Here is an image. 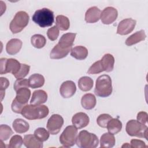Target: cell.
<instances>
[{"label":"cell","mask_w":148,"mask_h":148,"mask_svg":"<svg viewBox=\"0 0 148 148\" xmlns=\"http://www.w3.org/2000/svg\"><path fill=\"white\" fill-rule=\"evenodd\" d=\"M90 119L88 115L83 112H79L74 114L72 119L73 125L77 129L86 127L89 123Z\"/></svg>","instance_id":"cell-13"},{"label":"cell","mask_w":148,"mask_h":148,"mask_svg":"<svg viewBox=\"0 0 148 148\" xmlns=\"http://www.w3.org/2000/svg\"><path fill=\"white\" fill-rule=\"evenodd\" d=\"M23 138L18 135H15L13 136L8 145L9 148H20L23 144Z\"/></svg>","instance_id":"cell-34"},{"label":"cell","mask_w":148,"mask_h":148,"mask_svg":"<svg viewBox=\"0 0 148 148\" xmlns=\"http://www.w3.org/2000/svg\"><path fill=\"white\" fill-rule=\"evenodd\" d=\"M32 21L42 28L51 26L54 21V13L48 8L37 10L32 17Z\"/></svg>","instance_id":"cell-3"},{"label":"cell","mask_w":148,"mask_h":148,"mask_svg":"<svg viewBox=\"0 0 148 148\" xmlns=\"http://www.w3.org/2000/svg\"><path fill=\"white\" fill-rule=\"evenodd\" d=\"M29 86L32 88H36L42 87L45 84V77L39 73H34L28 79Z\"/></svg>","instance_id":"cell-26"},{"label":"cell","mask_w":148,"mask_h":148,"mask_svg":"<svg viewBox=\"0 0 148 148\" xmlns=\"http://www.w3.org/2000/svg\"><path fill=\"white\" fill-rule=\"evenodd\" d=\"M47 35L50 40H56L59 35V29L56 25L49 28L47 32Z\"/></svg>","instance_id":"cell-38"},{"label":"cell","mask_w":148,"mask_h":148,"mask_svg":"<svg viewBox=\"0 0 148 148\" xmlns=\"http://www.w3.org/2000/svg\"><path fill=\"white\" fill-rule=\"evenodd\" d=\"M76 35V33L65 34L62 35L57 44L62 49H72Z\"/></svg>","instance_id":"cell-15"},{"label":"cell","mask_w":148,"mask_h":148,"mask_svg":"<svg viewBox=\"0 0 148 148\" xmlns=\"http://www.w3.org/2000/svg\"><path fill=\"white\" fill-rule=\"evenodd\" d=\"M1 75L11 73L13 75L16 74L20 69L21 64L14 58H1Z\"/></svg>","instance_id":"cell-8"},{"label":"cell","mask_w":148,"mask_h":148,"mask_svg":"<svg viewBox=\"0 0 148 148\" xmlns=\"http://www.w3.org/2000/svg\"><path fill=\"white\" fill-rule=\"evenodd\" d=\"M56 26L61 31H66L70 27L69 18L63 15H58L56 17Z\"/></svg>","instance_id":"cell-30"},{"label":"cell","mask_w":148,"mask_h":148,"mask_svg":"<svg viewBox=\"0 0 148 148\" xmlns=\"http://www.w3.org/2000/svg\"><path fill=\"white\" fill-rule=\"evenodd\" d=\"M29 20V17L27 12L24 11L17 12L9 25L11 32L14 34L20 32L28 25Z\"/></svg>","instance_id":"cell-6"},{"label":"cell","mask_w":148,"mask_h":148,"mask_svg":"<svg viewBox=\"0 0 148 148\" xmlns=\"http://www.w3.org/2000/svg\"><path fill=\"white\" fill-rule=\"evenodd\" d=\"M115 138L113 134L110 133H105L100 139V146L103 148H110L115 145Z\"/></svg>","instance_id":"cell-27"},{"label":"cell","mask_w":148,"mask_h":148,"mask_svg":"<svg viewBox=\"0 0 148 148\" xmlns=\"http://www.w3.org/2000/svg\"><path fill=\"white\" fill-rule=\"evenodd\" d=\"M93 80L88 76H83L78 81L79 88L83 91H90L93 87Z\"/></svg>","instance_id":"cell-29"},{"label":"cell","mask_w":148,"mask_h":148,"mask_svg":"<svg viewBox=\"0 0 148 148\" xmlns=\"http://www.w3.org/2000/svg\"><path fill=\"white\" fill-rule=\"evenodd\" d=\"M97 103L96 98L92 94L88 93L84 94L81 99V104L83 108L87 110L93 109Z\"/></svg>","instance_id":"cell-20"},{"label":"cell","mask_w":148,"mask_h":148,"mask_svg":"<svg viewBox=\"0 0 148 148\" xmlns=\"http://www.w3.org/2000/svg\"><path fill=\"white\" fill-rule=\"evenodd\" d=\"M23 42L20 39L14 38L9 40L6 46V50L8 54L14 55L18 53L22 47Z\"/></svg>","instance_id":"cell-16"},{"label":"cell","mask_w":148,"mask_h":148,"mask_svg":"<svg viewBox=\"0 0 148 148\" xmlns=\"http://www.w3.org/2000/svg\"><path fill=\"white\" fill-rule=\"evenodd\" d=\"M24 105H23L20 103H19L18 101H16V99L14 98L13 100V102L12 103V109L13 112L16 113H21L22 109L24 107Z\"/></svg>","instance_id":"cell-41"},{"label":"cell","mask_w":148,"mask_h":148,"mask_svg":"<svg viewBox=\"0 0 148 148\" xmlns=\"http://www.w3.org/2000/svg\"><path fill=\"white\" fill-rule=\"evenodd\" d=\"M71 56L76 60H83L87 58L88 56V50L84 46H77L72 48L71 50Z\"/></svg>","instance_id":"cell-23"},{"label":"cell","mask_w":148,"mask_h":148,"mask_svg":"<svg viewBox=\"0 0 148 148\" xmlns=\"http://www.w3.org/2000/svg\"><path fill=\"white\" fill-rule=\"evenodd\" d=\"M136 23V21L131 18L121 20L117 26V34L121 35H125L131 33L134 29Z\"/></svg>","instance_id":"cell-10"},{"label":"cell","mask_w":148,"mask_h":148,"mask_svg":"<svg viewBox=\"0 0 148 148\" xmlns=\"http://www.w3.org/2000/svg\"><path fill=\"white\" fill-rule=\"evenodd\" d=\"M113 88L112 84V79L108 75H102L99 76L95 83L94 89L95 94L99 97H107L112 93Z\"/></svg>","instance_id":"cell-2"},{"label":"cell","mask_w":148,"mask_h":148,"mask_svg":"<svg viewBox=\"0 0 148 148\" xmlns=\"http://www.w3.org/2000/svg\"><path fill=\"white\" fill-rule=\"evenodd\" d=\"M1 82V101L3 99L4 95L5 94V91L8 87L9 85V81L6 77H1L0 78Z\"/></svg>","instance_id":"cell-40"},{"label":"cell","mask_w":148,"mask_h":148,"mask_svg":"<svg viewBox=\"0 0 148 148\" xmlns=\"http://www.w3.org/2000/svg\"><path fill=\"white\" fill-rule=\"evenodd\" d=\"M34 135L41 142L47 140L50 136V133L44 128H38L34 131Z\"/></svg>","instance_id":"cell-33"},{"label":"cell","mask_w":148,"mask_h":148,"mask_svg":"<svg viewBox=\"0 0 148 148\" xmlns=\"http://www.w3.org/2000/svg\"><path fill=\"white\" fill-rule=\"evenodd\" d=\"M100 60L104 71L109 72L113 71L114 64V58L112 54H105Z\"/></svg>","instance_id":"cell-24"},{"label":"cell","mask_w":148,"mask_h":148,"mask_svg":"<svg viewBox=\"0 0 148 148\" xmlns=\"http://www.w3.org/2000/svg\"><path fill=\"white\" fill-rule=\"evenodd\" d=\"M146 38V35L144 30L142 29L136 32L130 36L125 40V45L128 46H132L141 41L145 40Z\"/></svg>","instance_id":"cell-19"},{"label":"cell","mask_w":148,"mask_h":148,"mask_svg":"<svg viewBox=\"0 0 148 148\" xmlns=\"http://www.w3.org/2000/svg\"><path fill=\"white\" fill-rule=\"evenodd\" d=\"M49 113V110L46 105H25L22 109L21 114L25 119L30 120L42 119L46 117Z\"/></svg>","instance_id":"cell-1"},{"label":"cell","mask_w":148,"mask_h":148,"mask_svg":"<svg viewBox=\"0 0 148 148\" xmlns=\"http://www.w3.org/2000/svg\"><path fill=\"white\" fill-rule=\"evenodd\" d=\"M101 11L97 6L90 8L85 13V21L87 23L97 22L101 17Z\"/></svg>","instance_id":"cell-14"},{"label":"cell","mask_w":148,"mask_h":148,"mask_svg":"<svg viewBox=\"0 0 148 148\" xmlns=\"http://www.w3.org/2000/svg\"><path fill=\"white\" fill-rule=\"evenodd\" d=\"M16 92V96L15 99L19 103L25 105L30 98L31 91L28 88L23 87L18 89Z\"/></svg>","instance_id":"cell-22"},{"label":"cell","mask_w":148,"mask_h":148,"mask_svg":"<svg viewBox=\"0 0 148 148\" xmlns=\"http://www.w3.org/2000/svg\"><path fill=\"white\" fill-rule=\"evenodd\" d=\"M31 43L34 47L41 49L45 46L46 43V39L42 35L35 34L31 36Z\"/></svg>","instance_id":"cell-31"},{"label":"cell","mask_w":148,"mask_h":148,"mask_svg":"<svg viewBox=\"0 0 148 148\" xmlns=\"http://www.w3.org/2000/svg\"><path fill=\"white\" fill-rule=\"evenodd\" d=\"M47 100V94L46 92L42 90H37L34 91L30 103L32 105H40L44 103Z\"/></svg>","instance_id":"cell-17"},{"label":"cell","mask_w":148,"mask_h":148,"mask_svg":"<svg viewBox=\"0 0 148 148\" xmlns=\"http://www.w3.org/2000/svg\"><path fill=\"white\" fill-rule=\"evenodd\" d=\"M23 143L27 148H42L43 146V142L40 141L34 134L25 135L23 139Z\"/></svg>","instance_id":"cell-18"},{"label":"cell","mask_w":148,"mask_h":148,"mask_svg":"<svg viewBox=\"0 0 148 148\" xmlns=\"http://www.w3.org/2000/svg\"><path fill=\"white\" fill-rule=\"evenodd\" d=\"M30 66L25 64H21V67L18 72L14 75L17 79H22L25 77L29 73Z\"/></svg>","instance_id":"cell-37"},{"label":"cell","mask_w":148,"mask_h":148,"mask_svg":"<svg viewBox=\"0 0 148 148\" xmlns=\"http://www.w3.org/2000/svg\"><path fill=\"white\" fill-rule=\"evenodd\" d=\"M29 86V82L28 79H17L13 85L14 90L17 91L18 89L23 88V87H27L28 88Z\"/></svg>","instance_id":"cell-39"},{"label":"cell","mask_w":148,"mask_h":148,"mask_svg":"<svg viewBox=\"0 0 148 148\" xmlns=\"http://www.w3.org/2000/svg\"><path fill=\"white\" fill-rule=\"evenodd\" d=\"M76 143L81 148H95L98 145L99 140L95 134L83 130L77 136Z\"/></svg>","instance_id":"cell-4"},{"label":"cell","mask_w":148,"mask_h":148,"mask_svg":"<svg viewBox=\"0 0 148 148\" xmlns=\"http://www.w3.org/2000/svg\"><path fill=\"white\" fill-rule=\"evenodd\" d=\"M125 130L127 133L131 136H136L147 139V130L146 125L142 124L135 120H131L127 123Z\"/></svg>","instance_id":"cell-5"},{"label":"cell","mask_w":148,"mask_h":148,"mask_svg":"<svg viewBox=\"0 0 148 148\" xmlns=\"http://www.w3.org/2000/svg\"><path fill=\"white\" fill-rule=\"evenodd\" d=\"M64 124V119L58 114H54L49 119L47 123V129L51 135L57 134Z\"/></svg>","instance_id":"cell-9"},{"label":"cell","mask_w":148,"mask_h":148,"mask_svg":"<svg viewBox=\"0 0 148 148\" xmlns=\"http://www.w3.org/2000/svg\"><path fill=\"white\" fill-rule=\"evenodd\" d=\"M13 131L11 128L6 124H1L0 126V139L1 140H8L12 135Z\"/></svg>","instance_id":"cell-32"},{"label":"cell","mask_w":148,"mask_h":148,"mask_svg":"<svg viewBox=\"0 0 148 148\" xmlns=\"http://www.w3.org/2000/svg\"><path fill=\"white\" fill-rule=\"evenodd\" d=\"M14 130L18 134L25 133L28 131L29 125L24 120L22 119H16L14 120L12 124Z\"/></svg>","instance_id":"cell-25"},{"label":"cell","mask_w":148,"mask_h":148,"mask_svg":"<svg viewBox=\"0 0 148 148\" xmlns=\"http://www.w3.org/2000/svg\"><path fill=\"white\" fill-rule=\"evenodd\" d=\"M131 147V145H128V143H126L125 144H124V145H123V146H122V147Z\"/></svg>","instance_id":"cell-44"},{"label":"cell","mask_w":148,"mask_h":148,"mask_svg":"<svg viewBox=\"0 0 148 148\" xmlns=\"http://www.w3.org/2000/svg\"><path fill=\"white\" fill-rule=\"evenodd\" d=\"M148 120L147 113L145 112H140L137 114V121L142 124H147Z\"/></svg>","instance_id":"cell-42"},{"label":"cell","mask_w":148,"mask_h":148,"mask_svg":"<svg viewBox=\"0 0 148 148\" xmlns=\"http://www.w3.org/2000/svg\"><path fill=\"white\" fill-rule=\"evenodd\" d=\"M72 49H62L57 44L51 50L50 53V58L51 59H61L65 57Z\"/></svg>","instance_id":"cell-21"},{"label":"cell","mask_w":148,"mask_h":148,"mask_svg":"<svg viewBox=\"0 0 148 148\" xmlns=\"http://www.w3.org/2000/svg\"><path fill=\"white\" fill-rule=\"evenodd\" d=\"M104 71L101 60H98L96 62H95L88 69L87 71V73L88 74L91 75H95L99 73L102 72Z\"/></svg>","instance_id":"cell-36"},{"label":"cell","mask_w":148,"mask_h":148,"mask_svg":"<svg viewBox=\"0 0 148 148\" xmlns=\"http://www.w3.org/2000/svg\"><path fill=\"white\" fill-rule=\"evenodd\" d=\"M131 147H147V146L146 145L145 143L139 139H133L131 140Z\"/></svg>","instance_id":"cell-43"},{"label":"cell","mask_w":148,"mask_h":148,"mask_svg":"<svg viewBox=\"0 0 148 148\" xmlns=\"http://www.w3.org/2000/svg\"><path fill=\"white\" fill-rule=\"evenodd\" d=\"M77 130L74 125L67 126L60 136V143L64 147H69L76 143Z\"/></svg>","instance_id":"cell-7"},{"label":"cell","mask_w":148,"mask_h":148,"mask_svg":"<svg viewBox=\"0 0 148 148\" xmlns=\"http://www.w3.org/2000/svg\"><path fill=\"white\" fill-rule=\"evenodd\" d=\"M112 119V117L109 114H101L97 119L98 125L102 128H106L109 121Z\"/></svg>","instance_id":"cell-35"},{"label":"cell","mask_w":148,"mask_h":148,"mask_svg":"<svg viewBox=\"0 0 148 148\" xmlns=\"http://www.w3.org/2000/svg\"><path fill=\"white\" fill-rule=\"evenodd\" d=\"M107 128L109 133L115 135L118 134L122 129V123L117 119H110L107 125Z\"/></svg>","instance_id":"cell-28"},{"label":"cell","mask_w":148,"mask_h":148,"mask_svg":"<svg viewBox=\"0 0 148 148\" xmlns=\"http://www.w3.org/2000/svg\"><path fill=\"white\" fill-rule=\"evenodd\" d=\"M118 12L116 9L113 7H106L105 8L101 14V22L106 25L113 23L117 18Z\"/></svg>","instance_id":"cell-11"},{"label":"cell","mask_w":148,"mask_h":148,"mask_svg":"<svg viewBox=\"0 0 148 148\" xmlns=\"http://www.w3.org/2000/svg\"><path fill=\"white\" fill-rule=\"evenodd\" d=\"M76 91L75 83L71 80H67L63 82L60 88L61 95L64 98L72 97Z\"/></svg>","instance_id":"cell-12"}]
</instances>
